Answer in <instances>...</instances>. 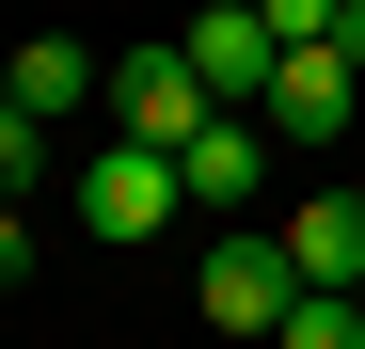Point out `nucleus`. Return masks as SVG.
<instances>
[{"label": "nucleus", "instance_id": "obj_1", "mask_svg": "<svg viewBox=\"0 0 365 349\" xmlns=\"http://www.w3.org/2000/svg\"><path fill=\"white\" fill-rule=\"evenodd\" d=\"M207 111H222V95L191 80V48H128V64H111V143H159V159H175Z\"/></svg>", "mask_w": 365, "mask_h": 349}, {"label": "nucleus", "instance_id": "obj_2", "mask_svg": "<svg viewBox=\"0 0 365 349\" xmlns=\"http://www.w3.org/2000/svg\"><path fill=\"white\" fill-rule=\"evenodd\" d=\"M80 222H96V239H159V222H191V191H175L159 143H96L80 159Z\"/></svg>", "mask_w": 365, "mask_h": 349}, {"label": "nucleus", "instance_id": "obj_3", "mask_svg": "<svg viewBox=\"0 0 365 349\" xmlns=\"http://www.w3.org/2000/svg\"><path fill=\"white\" fill-rule=\"evenodd\" d=\"M286 302H302V270H286V239H255V222H238V239H207V333H286Z\"/></svg>", "mask_w": 365, "mask_h": 349}, {"label": "nucleus", "instance_id": "obj_4", "mask_svg": "<svg viewBox=\"0 0 365 349\" xmlns=\"http://www.w3.org/2000/svg\"><path fill=\"white\" fill-rule=\"evenodd\" d=\"M175 191H191V222H238L270 191V127H255V111H207V127L175 143Z\"/></svg>", "mask_w": 365, "mask_h": 349}, {"label": "nucleus", "instance_id": "obj_5", "mask_svg": "<svg viewBox=\"0 0 365 349\" xmlns=\"http://www.w3.org/2000/svg\"><path fill=\"white\" fill-rule=\"evenodd\" d=\"M349 80H365L349 48H286V64H270V95H255V127H270V143H334L349 111H365Z\"/></svg>", "mask_w": 365, "mask_h": 349}, {"label": "nucleus", "instance_id": "obj_6", "mask_svg": "<svg viewBox=\"0 0 365 349\" xmlns=\"http://www.w3.org/2000/svg\"><path fill=\"white\" fill-rule=\"evenodd\" d=\"M175 48H191V80H207V95H270V64H286V32L255 16V0H207Z\"/></svg>", "mask_w": 365, "mask_h": 349}, {"label": "nucleus", "instance_id": "obj_7", "mask_svg": "<svg viewBox=\"0 0 365 349\" xmlns=\"http://www.w3.org/2000/svg\"><path fill=\"white\" fill-rule=\"evenodd\" d=\"M270 239H286V270H302V286H365V191H318V207H286Z\"/></svg>", "mask_w": 365, "mask_h": 349}, {"label": "nucleus", "instance_id": "obj_8", "mask_svg": "<svg viewBox=\"0 0 365 349\" xmlns=\"http://www.w3.org/2000/svg\"><path fill=\"white\" fill-rule=\"evenodd\" d=\"M16 111H32V127H80V111H111V64H80V48H16Z\"/></svg>", "mask_w": 365, "mask_h": 349}, {"label": "nucleus", "instance_id": "obj_9", "mask_svg": "<svg viewBox=\"0 0 365 349\" xmlns=\"http://www.w3.org/2000/svg\"><path fill=\"white\" fill-rule=\"evenodd\" d=\"M270 349H365V302H349V286H302V302H286V333Z\"/></svg>", "mask_w": 365, "mask_h": 349}, {"label": "nucleus", "instance_id": "obj_10", "mask_svg": "<svg viewBox=\"0 0 365 349\" xmlns=\"http://www.w3.org/2000/svg\"><path fill=\"white\" fill-rule=\"evenodd\" d=\"M32 159H48V127H32V111H16V95H0V207H16V191H32Z\"/></svg>", "mask_w": 365, "mask_h": 349}, {"label": "nucleus", "instance_id": "obj_11", "mask_svg": "<svg viewBox=\"0 0 365 349\" xmlns=\"http://www.w3.org/2000/svg\"><path fill=\"white\" fill-rule=\"evenodd\" d=\"M255 16H270L286 48H334V0H255Z\"/></svg>", "mask_w": 365, "mask_h": 349}, {"label": "nucleus", "instance_id": "obj_12", "mask_svg": "<svg viewBox=\"0 0 365 349\" xmlns=\"http://www.w3.org/2000/svg\"><path fill=\"white\" fill-rule=\"evenodd\" d=\"M16 270H32V222H16V207H0V286H16Z\"/></svg>", "mask_w": 365, "mask_h": 349}, {"label": "nucleus", "instance_id": "obj_13", "mask_svg": "<svg viewBox=\"0 0 365 349\" xmlns=\"http://www.w3.org/2000/svg\"><path fill=\"white\" fill-rule=\"evenodd\" d=\"M334 48H349V64H365V0H334Z\"/></svg>", "mask_w": 365, "mask_h": 349}, {"label": "nucleus", "instance_id": "obj_14", "mask_svg": "<svg viewBox=\"0 0 365 349\" xmlns=\"http://www.w3.org/2000/svg\"><path fill=\"white\" fill-rule=\"evenodd\" d=\"M0 95H16V48H0Z\"/></svg>", "mask_w": 365, "mask_h": 349}, {"label": "nucleus", "instance_id": "obj_15", "mask_svg": "<svg viewBox=\"0 0 365 349\" xmlns=\"http://www.w3.org/2000/svg\"><path fill=\"white\" fill-rule=\"evenodd\" d=\"M349 302H365V286H349Z\"/></svg>", "mask_w": 365, "mask_h": 349}]
</instances>
